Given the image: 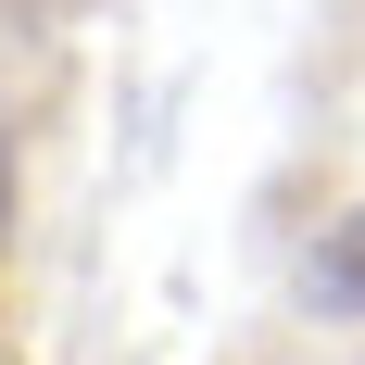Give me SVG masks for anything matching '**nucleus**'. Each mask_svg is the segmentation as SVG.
<instances>
[{
  "mask_svg": "<svg viewBox=\"0 0 365 365\" xmlns=\"http://www.w3.org/2000/svg\"><path fill=\"white\" fill-rule=\"evenodd\" d=\"M302 290H315V315H365V202L315 240V264H302Z\"/></svg>",
  "mask_w": 365,
  "mask_h": 365,
  "instance_id": "1",
  "label": "nucleus"
}]
</instances>
